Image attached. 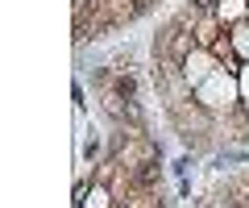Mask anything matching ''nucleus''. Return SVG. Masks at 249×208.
I'll use <instances>...</instances> for the list:
<instances>
[{"label":"nucleus","instance_id":"1","mask_svg":"<svg viewBox=\"0 0 249 208\" xmlns=\"http://www.w3.org/2000/svg\"><path fill=\"white\" fill-rule=\"evenodd\" d=\"M232 100H237V92H232V75H224L220 67H216V71L196 88V104H199V109H208V113L232 109Z\"/></svg>","mask_w":249,"mask_h":208},{"label":"nucleus","instance_id":"2","mask_svg":"<svg viewBox=\"0 0 249 208\" xmlns=\"http://www.w3.org/2000/svg\"><path fill=\"white\" fill-rule=\"evenodd\" d=\"M216 67H220V58H216L212 50H204V46H196V50L183 58V75H187V83H191V88H199V83H204Z\"/></svg>","mask_w":249,"mask_h":208},{"label":"nucleus","instance_id":"3","mask_svg":"<svg viewBox=\"0 0 249 208\" xmlns=\"http://www.w3.org/2000/svg\"><path fill=\"white\" fill-rule=\"evenodd\" d=\"M216 17H220L224 25L245 21V17H249V0H220V4H216Z\"/></svg>","mask_w":249,"mask_h":208},{"label":"nucleus","instance_id":"4","mask_svg":"<svg viewBox=\"0 0 249 208\" xmlns=\"http://www.w3.org/2000/svg\"><path fill=\"white\" fill-rule=\"evenodd\" d=\"M112 96H121V100H137V75H129V71L112 75Z\"/></svg>","mask_w":249,"mask_h":208},{"label":"nucleus","instance_id":"5","mask_svg":"<svg viewBox=\"0 0 249 208\" xmlns=\"http://www.w3.org/2000/svg\"><path fill=\"white\" fill-rule=\"evenodd\" d=\"M216 4L220 0H191V9H199V13H216Z\"/></svg>","mask_w":249,"mask_h":208},{"label":"nucleus","instance_id":"6","mask_svg":"<svg viewBox=\"0 0 249 208\" xmlns=\"http://www.w3.org/2000/svg\"><path fill=\"white\" fill-rule=\"evenodd\" d=\"M216 208H241V204H216Z\"/></svg>","mask_w":249,"mask_h":208}]
</instances>
